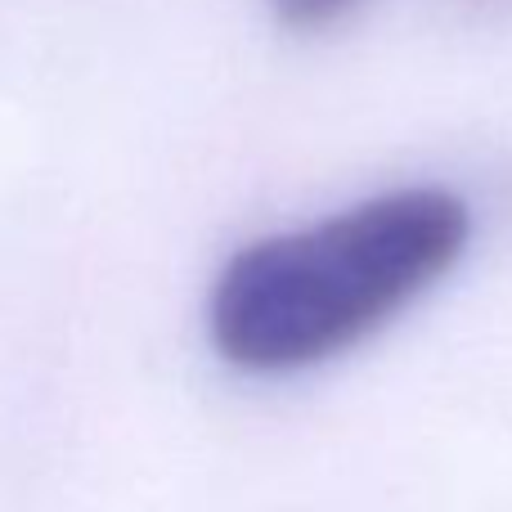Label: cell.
Wrapping results in <instances>:
<instances>
[{"label": "cell", "mask_w": 512, "mask_h": 512, "mask_svg": "<svg viewBox=\"0 0 512 512\" xmlns=\"http://www.w3.org/2000/svg\"><path fill=\"white\" fill-rule=\"evenodd\" d=\"M450 189H391L337 216L248 243L207 297V333L243 373H297L351 351L414 306L468 252Z\"/></svg>", "instance_id": "6da1fadb"}, {"label": "cell", "mask_w": 512, "mask_h": 512, "mask_svg": "<svg viewBox=\"0 0 512 512\" xmlns=\"http://www.w3.org/2000/svg\"><path fill=\"white\" fill-rule=\"evenodd\" d=\"M274 9L283 27H297V32H319V27H333L351 14L360 0H265Z\"/></svg>", "instance_id": "7a4b0ae2"}]
</instances>
